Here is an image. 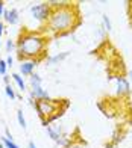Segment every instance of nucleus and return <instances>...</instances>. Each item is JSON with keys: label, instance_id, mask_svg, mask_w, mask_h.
<instances>
[{"label": "nucleus", "instance_id": "obj_6", "mask_svg": "<svg viewBox=\"0 0 132 148\" xmlns=\"http://www.w3.org/2000/svg\"><path fill=\"white\" fill-rule=\"evenodd\" d=\"M3 18H5V21L11 24V26H15L20 23V12L18 9L15 8H11L8 11H5V14H3Z\"/></svg>", "mask_w": 132, "mask_h": 148}, {"label": "nucleus", "instance_id": "obj_22", "mask_svg": "<svg viewBox=\"0 0 132 148\" xmlns=\"http://www.w3.org/2000/svg\"><path fill=\"white\" fill-rule=\"evenodd\" d=\"M28 148H37L35 142H32V140H29V142H28Z\"/></svg>", "mask_w": 132, "mask_h": 148}, {"label": "nucleus", "instance_id": "obj_4", "mask_svg": "<svg viewBox=\"0 0 132 148\" xmlns=\"http://www.w3.org/2000/svg\"><path fill=\"white\" fill-rule=\"evenodd\" d=\"M30 14L32 18L38 23H47L50 14H52V6L49 3H37L30 6Z\"/></svg>", "mask_w": 132, "mask_h": 148}, {"label": "nucleus", "instance_id": "obj_2", "mask_svg": "<svg viewBox=\"0 0 132 148\" xmlns=\"http://www.w3.org/2000/svg\"><path fill=\"white\" fill-rule=\"evenodd\" d=\"M77 9L73 5H58L52 9L47 27L53 33H65L77 24Z\"/></svg>", "mask_w": 132, "mask_h": 148}, {"label": "nucleus", "instance_id": "obj_11", "mask_svg": "<svg viewBox=\"0 0 132 148\" xmlns=\"http://www.w3.org/2000/svg\"><path fill=\"white\" fill-rule=\"evenodd\" d=\"M46 132L49 133V136H50L52 139H53L55 142H58V140L62 138V136H61V133H59V132H56V130H55L52 125H46Z\"/></svg>", "mask_w": 132, "mask_h": 148}, {"label": "nucleus", "instance_id": "obj_5", "mask_svg": "<svg viewBox=\"0 0 132 148\" xmlns=\"http://www.w3.org/2000/svg\"><path fill=\"white\" fill-rule=\"evenodd\" d=\"M38 64V60H32V59H26V60H21L18 65L20 68V74L21 76H32L34 74V70Z\"/></svg>", "mask_w": 132, "mask_h": 148}, {"label": "nucleus", "instance_id": "obj_21", "mask_svg": "<svg viewBox=\"0 0 132 148\" xmlns=\"http://www.w3.org/2000/svg\"><path fill=\"white\" fill-rule=\"evenodd\" d=\"M3 32H5V24L0 21V38H2V35H3Z\"/></svg>", "mask_w": 132, "mask_h": 148}, {"label": "nucleus", "instance_id": "obj_17", "mask_svg": "<svg viewBox=\"0 0 132 148\" xmlns=\"http://www.w3.org/2000/svg\"><path fill=\"white\" fill-rule=\"evenodd\" d=\"M12 50H17V44L12 41V39H8V41H6V51L11 53Z\"/></svg>", "mask_w": 132, "mask_h": 148}, {"label": "nucleus", "instance_id": "obj_1", "mask_svg": "<svg viewBox=\"0 0 132 148\" xmlns=\"http://www.w3.org/2000/svg\"><path fill=\"white\" fill-rule=\"evenodd\" d=\"M46 44H47V39H46L44 35L38 32L24 30L20 33L17 41V55L21 60L26 59L38 60L37 58L43 56L46 50Z\"/></svg>", "mask_w": 132, "mask_h": 148}, {"label": "nucleus", "instance_id": "obj_16", "mask_svg": "<svg viewBox=\"0 0 132 148\" xmlns=\"http://www.w3.org/2000/svg\"><path fill=\"white\" fill-rule=\"evenodd\" d=\"M6 73H8V65H6V60L5 59H0V74L5 77Z\"/></svg>", "mask_w": 132, "mask_h": 148}, {"label": "nucleus", "instance_id": "obj_23", "mask_svg": "<svg viewBox=\"0 0 132 148\" xmlns=\"http://www.w3.org/2000/svg\"><path fill=\"white\" fill-rule=\"evenodd\" d=\"M129 76H131V92H132V73H129Z\"/></svg>", "mask_w": 132, "mask_h": 148}, {"label": "nucleus", "instance_id": "obj_20", "mask_svg": "<svg viewBox=\"0 0 132 148\" xmlns=\"http://www.w3.org/2000/svg\"><path fill=\"white\" fill-rule=\"evenodd\" d=\"M5 3L3 2H0V17H3V14H5Z\"/></svg>", "mask_w": 132, "mask_h": 148}, {"label": "nucleus", "instance_id": "obj_8", "mask_svg": "<svg viewBox=\"0 0 132 148\" xmlns=\"http://www.w3.org/2000/svg\"><path fill=\"white\" fill-rule=\"evenodd\" d=\"M30 100L32 98H35L37 101L38 100H46V98H49V92H46L43 89V86H34V88H30Z\"/></svg>", "mask_w": 132, "mask_h": 148}, {"label": "nucleus", "instance_id": "obj_18", "mask_svg": "<svg viewBox=\"0 0 132 148\" xmlns=\"http://www.w3.org/2000/svg\"><path fill=\"white\" fill-rule=\"evenodd\" d=\"M102 20H103V24H105V30H111V29H113V26H111V20L106 17V15H103L102 17Z\"/></svg>", "mask_w": 132, "mask_h": 148}, {"label": "nucleus", "instance_id": "obj_13", "mask_svg": "<svg viewBox=\"0 0 132 148\" xmlns=\"http://www.w3.org/2000/svg\"><path fill=\"white\" fill-rule=\"evenodd\" d=\"M0 142H2V144L5 145V148H20V147H18V145L14 142V140H12V139H8L6 136H3Z\"/></svg>", "mask_w": 132, "mask_h": 148}, {"label": "nucleus", "instance_id": "obj_19", "mask_svg": "<svg viewBox=\"0 0 132 148\" xmlns=\"http://www.w3.org/2000/svg\"><path fill=\"white\" fill-rule=\"evenodd\" d=\"M5 60H6V65H8V68H9V66H12V64H14V58H12V56H8Z\"/></svg>", "mask_w": 132, "mask_h": 148}, {"label": "nucleus", "instance_id": "obj_3", "mask_svg": "<svg viewBox=\"0 0 132 148\" xmlns=\"http://www.w3.org/2000/svg\"><path fill=\"white\" fill-rule=\"evenodd\" d=\"M58 107H59L58 100L46 98V100H38V101H35V109L41 118H52L53 113L58 110Z\"/></svg>", "mask_w": 132, "mask_h": 148}, {"label": "nucleus", "instance_id": "obj_9", "mask_svg": "<svg viewBox=\"0 0 132 148\" xmlns=\"http://www.w3.org/2000/svg\"><path fill=\"white\" fill-rule=\"evenodd\" d=\"M68 55H70V51H62V53H58V55H55V56H50V58L47 59V64L55 65V64H58V62H61V60H64Z\"/></svg>", "mask_w": 132, "mask_h": 148}, {"label": "nucleus", "instance_id": "obj_12", "mask_svg": "<svg viewBox=\"0 0 132 148\" xmlns=\"http://www.w3.org/2000/svg\"><path fill=\"white\" fill-rule=\"evenodd\" d=\"M41 76L39 74H37V73H34L32 76L29 77V83H30V88H34V86H41Z\"/></svg>", "mask_w": 132, "mask_h": 148}, {"label": "nucleus", "instance_id": "obj_15", "mask_svg": "<svg viewBox=\"0 0 132 148\" xmlns=\"http://www.w3.org/2000/svg\"><path fill=\"white\" fill-rule=\"evenodd\" d=\"M17 119H18V124L21 125L23 129H26V127H28V125H26V119H24V116H23V110H21V109L17 110Z\"/></svg>", "mask_w": 132, "mask_h": 148}, {"label": "nucleus", "instance_id": "obj_10", "mask_svg": "<svg viewBox=\"0 0 132 148\" xmlns=\"http://www.w3.org/2000/svg\"><path fill=\"white\" fill-rule=\"evenodd\" d=\"M12 79H14L15 85L18 86V89L21 91V92H24V91H26V82L23 80L21 74H20V73H12Z\"/></svg>", "mask_w": 132, "mask_h": 148}, {"label": "nucleus", "instance_id": "obj_14", "mask_svg": "<svg viewBox=\"0 0 132 148\" xmlns=\"http://www.w3.org/2000/svg\"><path fill=\"white\" fill-rule=\"evenodd\" d=\"M5 94L8 95V98H11V100H15L17 98V95H15V91H14V88L8 83V85H5Z\"/></svg>", "mask_w": 132, "mask_h": 148}, {"label": "nucleus", "instance_id": "obj_25", "mask_svg": "<svg viewBox=\"0 0 132 148\" xmlns=\"http://www.w3.org/2000/svg\"><path fill=\"white\" fill-rule=\"evenodd\" d=\"M0 47H2V42H0Z\"/></svg>", "mask_w": 132, "mask_h": 148}, {"label": "nucleus", "instance_id": "obj_7", "mask_svg": "<svg viewBox=\"0 0 132 148\" xmlns=\"http://www.w3.org/2000/svg\"><path fill=\"white\" fill-rule=\"evenodd\" d=\"M115 80H117V92H118V95H124V94L131 92V85H129V82L124 77H115Z\"/></svg>", "mask_w": 132, "mask_h": 148}, {"label": "nucleus", "instance_id": "obj_24", "mask_svg": "<svg viewBox=\"0 0 132 148\" xmlns=\"http://www.w3.org/2000/svg\"><path fill=\"white\" fill-rule=\"evenodd\" d=\"M0 148H5V145H3L2 142H0Z\"/></svg>", "mask_w": 132, "mask_h": 148}]
</instances>
